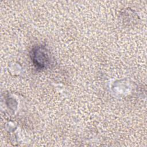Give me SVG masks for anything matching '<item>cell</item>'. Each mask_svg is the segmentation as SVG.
<instances>
[{"label":"cell","instance_id":"6da1fadb","mask_svg":"<svg viewBox=\"0 0 147 147\" xmlns=\"http://www.w3.org/2000/svg\"><path fill=\"white\" fill-rule=\"evenodd\" d=\"M33 61L37 67L43 68L45 67L49 61V55L45 48L38 47L33 51Z\"/></svg>","mask_w":147,"mask_h":147}]
</instances>
